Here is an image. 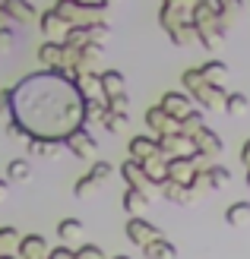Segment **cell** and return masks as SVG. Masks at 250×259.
Segmentation results:
<instances>
[{
  "label": "cell",
  "instance_id": "obj_1",
  "mask_svg": "<svg viewBox=\"0 0 250 259\" xmlns=\"http://www.w3.org/2000/svg\"><path fill=\"white\" fill-rule=\"evenodd\" d=\"M10 114L29 136L67 139L86 120V95L70 70L54 67L10 89Z\"/></svg>",
  "mask_w": 250,
  "mask_h": 259
},
{
  "label": "cell",
  "instance_id": "obj_2",
  "mask_svg": "<svg viewBox=\"0 0 250 259\" xmlns=\"http://www.w3.org/2000/svg\"><path fill=\"white\" fill-rule=\"evenodd\" d=\"M222 4L219 0H196L193 4V13H190V19H193V32H196V41H200L203 48H219L222 45V38L228 35V25L222 22Z\"/></svg>",
  "mask_w": 250,
  "mask_h": 259
},
{
  "label": "cell",
  "instance_id": "obj_3",
  "mask_svg": "<svg viewBox=\"0 0 250 259\" xmlns=\"http://www.w3.org/2000/svg\"><path fill=\"white\" fill-rule=\"evenodd\" d=\"M181 82H184V92H190L193 101H200V108H206V111H219L222 105H225V95H228V92H225L222 85L209 82L200 67L184 70V73H181Z\"/></svg>",
  "mask_w": 250,
  "mask_h": 259
},
{
  "label": "cell",
  "instance_id": "obj_4",
  "mask_svg": "<svg viewBox=\"0 0 250 259\" xmlns=\"http://www.w3.org/2000/svg\"><path fill=\"white\" fill-rule=\"evenodd\" d=\"M127 237H130V243H136V247H146V243H152L155 237H162V228H155V225L146 222L142 215H130V222H127Z\"/></svg>",
  "mask_w": 250,
  "mask_h": 259
},
{
  "label": "cell",
  "instance_id": "obj_5",
  "mask_svg": "<svg viewBox=\"0 0 250 259\" xmlns=\"http://www.w3.org/2000/svg\"><path fill=\"white\" fill-rule=\"evenodd\" d=\"M38 25H42V35L48 38V41H63V38H67V29H70V22L63 19L54 7L38 16Z\"/></svg>",
  "mask_w": 250,
  "mask_h": 259
},
{
  "label": "cell",
  "instance_id": "obj_6",
  "mask_svg": "<svg viewBox=\"0 0 250 259\" xmlns=\"http://www.w3.org/2000/svg\"><path fill=\"white\" fill-rule=\"evenodd\" d=\"M146 126L155 133V139H159V136H168V133H177V130H181V120H174V117H171V114L159 105V108H149V111H146Z\"/></svg>",
  "mask_w": 250,
  "mask_h": 259
},
{
  "label": "cell",
  "instance_id": "obj_7",
  "mask_svg": "<svg viewBox=\"0 0 250 259\" xmlns=\"http://www.w3.org/2000/svg\"><path fill=\"white\" fill-rule=\"evenodd\" d=\"M63 146H67V152L70 155H76V158H92V152H95V139H92V133L86 126H80V130H73V133L63 139Z\"/></svg>",
  "mask_w": 250,
  "mask_h": 259
},
{
  "label": "cell",
  "instance_id": "obj_8",
  "mask_svg": "<svg viewBox=\"0 0 250 259\" xmlns=\"http://www.w3.org/2000/svg\"><path fill=\"white\" fill-rule=\"evenodd\" d=\"M117 174L124 177V184H127V187H136V190H146V193L155 187L152 180L146 177V171H142V164H139L136 158H127L121 167H117ZM155 190H159V187H155Z\"/></svg>",
  "mask_w": 250,
  "mask_h": 259
},
{
  "label": "cell",
  "instance_id": "obj_9",
  "mask_svg": "<svg viewBox=\"0 0 250 259\" xmlns=\"http://www.w3.org/2000/svg\"><path fill=\"white\" fill-rule=\"evenodd\" d=\"M190 152H193V139L184 136L181 130H177V133H168V136H159V155H165V158L190 155Z\"/></svg>",
  "mask_w": 250,
  "mask_h": 259
},
{
  "label": "cell",
  "instance_id": "obj_10",
  "mask_svg": "<svg viewBox=\"0 0 250 259\" xmlns=\"http://www.w3.org/2000/svg\"><path fill=\"white\" fill-rule=\"evenodd\" d=\"M159 105H162L174 120H184V117L193 111V98H190V92H165Z\"/></svg>",
  "mask_w": 250,
  "mask_h": 259
},
{
  "label": "cell",
  "instance_id": "obj_11",
  "mask_svg": "<svg viewBox=\"0 0 250 259\" xmlns=\"http://www.w3.org/2000/svg\"><path fill=\"white\" fill-rule=\"evenodd\" d=\"M25 149H29V155H35V158H60L63 155V139H42V136H32L29 142H25Z\"/></svg>",
  "mask_w": 250,
  "mask_h": 259
},
{
  "label": "cell",
  "instance_id": "obj_12",
  "mask_svg": "<svg viewBox=\"0 0 250 259\" xmlns=\"http://www.w3.org/2000/svg\"><path fill=\"white\" fill-rule=\"evenodd\" d=\"M159 193L168 199V202H174V205H190L196 196H193V190L187 187V184H181V180H162L159 184Z\"/></svg>",
  "mask_w": 250,
  "mask_h": 259
},
{
  "label": "cell",
  "instance_id": "obj_13",
  "mask_svg": "<svg viewBox=\"0 0 250 259\" xmlns=\"http://www.w3.org/2000/svg\"><path fill=\"white\" fill-rule=\"evenodd\" d=\"M4 4V13L10 22H35L38 19V10L32 0H0Z\"/></svg>",
  "mask_w": 250,
  "mask_h": 259
},
{
  "label": "cell",
  "instance_id": "obj_14",
  "mask_svg": "<svg viewBox=\"0 0 250 259\" xmlns=\"http://www.w3.org/2000/svg\"><path fill=\"white\" fill-rule=\"evenodd\" d=\"M38 60H42V67H48V70L63 67V63H67V45L63 41H48L45 38V45L38 48Z\"/></svg>",
  "mask_w": 250,
  "mask_h": 259
},
{
  "label": "cell",
  "instance_id": "obj_15",
  "mask_svg": "<svg viewBox=\"0 0 250 259\" xmlns=\"http://www.w3.org/2000/svg\"><path fill=\"white\" fill-rule=\"evenodd\" d=\"M200 171L196 161L190 155H174V158H168V177L171 180H181V184H190V177Z\"/></svg>",
  "mask_w": 250,
  "mask_h": 259
},
{
  "label": "cell",
  "instance_id": "obj_16",
  "mask_svg": "<svg viewBox=\"0 0 250 259\" xmlns=\"http://www.w3.org/2000/svg\"><path fill=\"white\" fill-rule=\"evenodd\" d=\"M19 253V259H48V243H45V237L42 234H25L22 240H19V247H16Z\"/></svg>",
  "mask_w": 250,
  "mask_h": 259
},
{
  "label": "cell",
  "instance_id": "obj_17",
  "mask_svg": "<svg viewBox=\"0 0 250 259\" xmlns=\"http://www.w3.org/2000/svg\"><path fill=\"white\" fill-rule=\"evenodd\" d=\"M139 164H142V171H146V177L152 180L155 187H159L162 180H168V158H165V155L155 152V155H149V158H142Z\"/></svg>",
  "mask_w": 250,
  "mask_h": 259
},
{
  "label": "cell",
  "instance_id": "obj_18",
  "mask_svg": "<svg viewBox=\"0 0 250 259\" xmlns=\"http://www.w3.org/2000/svg\"><path fill=\"white\" fill-rule=\"evenodd\" d=\"M127 152H130V158L142 161V158H149V155L159 152V139H155V136H133L130 146H127Z\"/></svg>",
  "mask_w": 250,
  "mask_h": 259
},
{
  "label": "cell",
  "instance_id": "obj_19",
  "mask_svg": "<svg viewBox=\"0 0 250 259\" xmlns=\"http://www.w3.org/2000/svg\"><path fill=\"white\" fill-rule=\"evenodd\" d=\"M121 205H124L127 215H142V209L149 205V193H146V190H136V187H127Z\"/></svg>",
  "mask_w": 250,
  "mask_h": 259
},
{
  "label": "cell",
  "instance_id": "obj_20",
  "mask_svg": "<svg viewBox=\"0 0 250 259\" xmlns=\"http://www.w3.org/2000/svg\"><path fill=\"white\" fill-rule=\"evenodd\" d=\"M193 149H200V152H206L209 158H212V155H219V152H222V139H219V133H216V130L203 126L200 133L193 136Z\"/></svg>",
  "mask_w": 250,
  "mask_h": 259
},
{
  "label": "cell",
  "instance_id": "obj_21",
  "mask_svg": "<svg viewBox=\"0 0 250 259\" xmlns=\"http://www.w3.org/2000/svg\"><path fill=\"white\" fill-rule=\"evenodd\" d=\"M142 253H146V259H177V247L171 240H165V234L155 237L152 243H146Z\"/></svg>",
  "mask_w": 250,
  "mask_h": 259
},
{
  "label": "cell",
  "instance_id": "obj_22",
  "mask_svg": "<svg viewBox=\"0 0 250 259\" xmlns=\"http://www.w3.org/2000/svg\"><path fill=\"white\" fill-rule=\"evenodd\" d=\"M127 92V79L121 70H101V95H121Z\"/></svg>",
  "mask_w": 250,
  "mask_h": 259
},
{
  "label": "cell",
  "instance_id": "obj_23",
  "mask_svg": "<svg viewBox=\"0 0 250 259\" xmlns=\"http://www.w3.org/2000/svg\"><path fill=\"white\" fill-rule=\"evenodd\" d=\"M73 79H76V85H80V92L86 98L101 95V73H76Z\"/></svg>",
  "mask_w": 250,
  "mask_h": 259
},
{
  "label": "cell",
  "instance_id": "obj_24",
  "mask_svg": "<svg viewBox=\"0 0 250 259\" xmlns=\"http://www.w3.org/2000/svg\"><path fill=\"white\" fill-rule=\"evenodd\" d=\"M29 177H32L29 158H13V161L7 164V180H10V184H25Z\"/></svg>",
  "mask_w": 250,
  "mask_h": 259
},
{
  "label": "cell",
  "instance_id": "obj_25",
  "mask_svg": "<svg viewBox=\"0 0 250 259\" xmlns=\"http://www.w3.org/2000/svg\"><path fill=\"white\" fill-rule=\"evenodd\" d=\"M57 237L63 243H76L83 237V222H80V218H63V222L57 225Z\"/></svg>",
  "mask_w": 250,
  "mask_h": 259
},
{
  "label": "cell",
  "instance_id": "obj_26",
  "mask_svg": "<svg viewBox=\"0 0 250 259\" xmlns=\"http://www.w3.org/2000/svg\"><path fill=\"white\" fill-rule=\"evenodd\" d=\"M247 108H250V98H247L244 92H228V95H225V105H222V111L231 114V117H241V114H247Z\"/></svg>",
  "mask_w": 250,
  "mask_h": 259
},
{
  "label": "cell",
  "instance_id": "obj_27",
  "mask_svg": "<svg viewBox=\"0 0 250 259\" xmlns=\"http://www.w3.org/2000/svg\"><path fill=\"white\" fill-rule=\"evenodd\" d=\"M206 180H209V187H212V190H222V187L231 184V171H228V167H222V164H209L206 167Z\"/></svg>",
  "mask_w": 250,
  "mask_h": 259
},
{
  "label": "cell",
  "instance_id": "obj_28",
  "mask_svg": "<svg viewBox=\"0 0 250 259\" xmlns=\"http://www.w3.org/2000/svg\"><path fill=\"white\" fill-rule=\"evenodd\" d=\"M101 190V184L92 174H83L80 180L73 184V193H76V199H89V196H95V193Z\"/></svg>",
  "mask_w": 250,
  "mask_h": 259
},
{
  "label": "cell",
  "instance_id": "obj_29",
  "mask_svg": "<svg viewBox=\"0 0 250 259\" xmlns=\"http://www.w3.org/2000/svg\"><path fill=\"white\" fill-rule=\"evenodd\" d=\"M225 222L228 225H247L250 222V202H231L228 205V212H225Z\"/></svg>",
  "mask_w": 250,
  "mask_h": 259
},
{
  "label": "cell",
  "instance_id": "obj_30",
  "mask_svg": "<svg viewBox=\"0 0 250 259\" xmlns=\"http://www.w3.org/2000/svg\"><path fill=\"white\" fill-rule=\"evenodd\" d=\"M108 98L104 95H95V98H86V120H101L108 114Z\"/></svg>",
  "mask_w": 250,
  "mask_h": 259
},
{
  "label": "cell",
  "instance_id": "obj_31",
  "mask_svg": "<svg viewBox=\"0 0 250 259\" xmlns=\"http://www.w3.org/2000/svg\"><path fill=\"white\" fill-rule=\"evenodd\" d=\"M127 123H130V114H124V111H108L101 117V126L108 130V133H124Z\"/></svg>",
  "mask_w": 250,
  "mask_h": 259
},
{
  "label": "cell",
  "instance_id": "obj_32",
  "mask_svg": "<svg viewBox=\"0 0 250 259\" xmlns=\"http://www.w3.org/2000/svg\"><path fill=\"white\" fill-rule=\"evenodd\" d=\"M200 70H203L206 79H209V82H216V85H222V79H225V73H228V67H225L222 60H206Z\"/></svg>",
  "mask_w": 250,
  "mask_h": 259
},
{
  "label": "cell",
  "instance_id": "obj_33",
  "mask_svg": "<svg viewBox=\"0 0 250 259\" xmlns=\"http://www.w3.org/2000/svg\"><path fill=\"white\" fill-rule=\"evenodd\" d=\"M203 126H206V120H203V114H200V111H190L187 117L181 120V133L193 139V136H196V133H200V130H203Z\"/></svg>",
  "mask_w": 250,
  "mask_h": 259
},
{
  "label": "cell",
  "instance_id": "obj_34",
  "mask_svg": "<svg viewBox=\"0 0 250 259\" xmlns=\"http://www.w3.org/2000/svg\"><path fill=\"white\" fill-rule=\"evenodd\" d=\"M19 231L16 228H0V253H4V250H16L19 247Z\"/></svg>",
  "mask_w": 250,
  "mask_h": 259
},
{
  "label": "cell",
  "instance_id": "obj_35",
  "mask_svg": "<svg viewBox=\"0 0 250 259\" xmlns=\"http://www.w3.org/2000/svg\"><path fill=\"white\" fill-rule=\"evenodd\" d=\"M89 174L95 177L98 184H108V177L114 174V164H111V161H95V164L89 167Z\"/></svg>",
  "mask_w": 250,
  "mask_h": 259
},
{
  "label": "cell",
  "instance_id": "obj_36",
  "mask_svg": "<svg viewBox=\"0 0 250 259\" xmlns=\"http://www.w3.org/2000/svg\"><path fill=\"white\" fill-rule=\"evenodd\" d=\"M219 4H222V10H225V13H222V22L231 25V19L241 13V0H219Z\"/></svg>",
  "mask_w": 250,
  "mask_h": 259
},
{
  "label": "cell",
  "instance_id": "obj_37",
  "mask_svg": "<svg viewBox=\"0 0 250 259\" xmlns=\"http://www.w3.org/2000/svg\"><path fill=\"white\" fill-rule=\"evenodd\" d=\"M104 98H108V95H104ZM108 108H111V111H124V114H130L127 92H121V95H111V98H108Z\"/></svg>",
  "mask_w": 250,
  "mask_h": 259
},
{
  "label": "cell",
  "instance_id": "obj_38",
  "mask_svg": "<svg viewBox=\"0 0 250 259\" xmlns=\"http://www.w3.org/2000/svg\"><path fill=\"white\" fill-rule=\"evenodd\" d=\"M76 259H104L101 247H95V243H86V247L76 250Z\"/></svg>",
  "mask_w": 250,
  "mask_h": 259
},
{
  "label": "cell",
  "instance_id": "obj_39",
  "mask_svg": "<svg viewBox=\"0 0 250 259\" xmlns=\"http://www.w3.org/2000/svg\"><path fill=\"white\" fill-rule=\"evenodd\" d=\"M13 41H16V35H13L10 25H4V29H0V51H10Z\"/></svg>",
  "mask_w": 250,
  "mask_h": 259
},
{
  "label": "cell",
  "instance_id": "obj_40",
  "mask_svg": "<svg viewBox=\"0 0 250 259\" xmlns=\"http://www.w3.org/2000/svg\"><path fill=\"white\" fill-rule=\"evenodd\" d=\"M48 259H76V250H70V247H57V250L48 253Z\"/></svg>",
  "mask_w": 250,
  "mask_h": 259
},
{
  "label": "cell",
  "instance_id": "obj_41",
  "mask_svg": "<svg viewBox=\"0 0 250 259\" xmlns=\"http://www.w3.org/2000/svg\"><path fill=\"white\" fill-rule=\"evenodd\" d=\"M162 4H171V7H177V10L193 13V4H196V0H162Z\"/></svg>",
  "mask_w": 250,
  "mask_h": 259
},
{
  "label": "cell",
  "instance_id": "obj_42",
  "mask_svg": "<svg viewBox=\"0 0 250 259\" xmlns=\"http://www.w3.org/2000/svg\"><path fill=\"white\" fill-rule=\"evenodd\" d=\"M241 161H244V167H250V139L244 142V149H241Z\"/></svg>",
  "mask_w": 250,
  "mask_h": 259
},
{
  "label": "cell",
  "instance_id": "obj_43",
  "mask_svg": "<svg viewBox=\"0 0 250 259\" xmlns=\"http://www.w3.org/2000/svg\"><path fill=\"white\" fill-rule=\"evenodd\" d=\"M7 111H10V105H7L4 98H0V123H4V117H7Z\"/></svg>",
  "mask_w": 250,
  "mask_h": 259
},
{
  "label": "cell",
  "instance_id": "obj_44",
  "mask_svg": "<svg viewBox=\"0 0 250 259\" xmlns=\"http://www.w3.org/2000/svg\"><path fill=\"white\" fill-rule=\"evenodd\" d=\"M7 184H10V180H7V177H0V199H4V193H7Z\"/></svg>",
  "mask_w": 250,
  "mask_h": 259
},
{
  "label": "cell",
  "instance_id": "obj_45",
  "mask_svg": "<svg viewBox=\"0 0 250 259\" xmlns=\"http://www.w3.org/2000/svg\"><path fill=\"white\" fill-rule=\"evenodd\" d=\"M7 22H10V19H7V13H4V10H0V29H4V25H7Z\"/></svg>",
  "mask_w": 250,
  "mask_h": 259
},
{
  "label": "cell",
  "instance_id": "obj_46",
  "mask_svg": "<svg viewBox=\"0 0 250 259\" xmlns=\"http://www.w3.org/2000/svg\"><path fill=\"white\" fill-rule=\"evenodd\" d=\"M0 259H19V256H10V253H0Z\"/></svg>",
  "mask_w": 250,
  "mask_h": 259
},
{
  "label": "cell",
  "instance_id": "obj_47",
  "mask_svg": "<svg viewBox=\"0 0 250 259\" xmlns=\"http://www.w3.org/2000/svg\"><path fill=\"white\" fill-rule=\"evenodd\" d=\"M101 4H104V7H111V4H117V0H101Z\"/></svg>",
  "mask_w": 250,
  "mask_h": 259
},
{
  "label": "cell",
  "instance_id": "obj_48",
  "mask_svg": "<svg viewBox=\"0 0 250 259\" xmlns=\"http://www.w3.org/2000/svg\"><path fill=\"white\" fill-rule=\"evenodd\" d=\"M247 187H250V167H247Z\"/></svg>",
  "mask_w": 250,
  "mask_h": 259
},
{
  "label": "cell",
  "instance_id": "obj_49",
  "mask_svg": "<svg viewBox=\"0 0 250 259\" xmlns=\"http://www.w3.org/2000/svg\"><path fill=\"white\" fill-rule=\"evenodd\" d=\"M86 4H101V0H86Z\"/></svg>",
  "mask_w": 250,
  "mask_h": 259
},
{
  "label": "cell",
  "instance_id": "obj_50",
  "mask_svg": "<svg viewBox=\"0 0 250 259\" xmlns=\"http://www.w3.org/2000/svg\"><path fill=\"white\" fill-rule=\"evenodd\" d=\"M114 259H130V256H114Z\"/></svg>",
  "mask_w": 250,
  "mask_h": 259
},
{
  "label": "cell",
  "instance_id": "obj_51",
  "mask_svg": "<svg viewBox=\"0 0 250 259\" xmlns=\"http://www.w3.org/2000/svg\"><path fill=\"white\" fill-rule=\"evenodd\" d=\"M0 10H4V4H0Z\"/></svg>",
  "mask_w": 250,
  "mask_h": 259
}]
</instances>
